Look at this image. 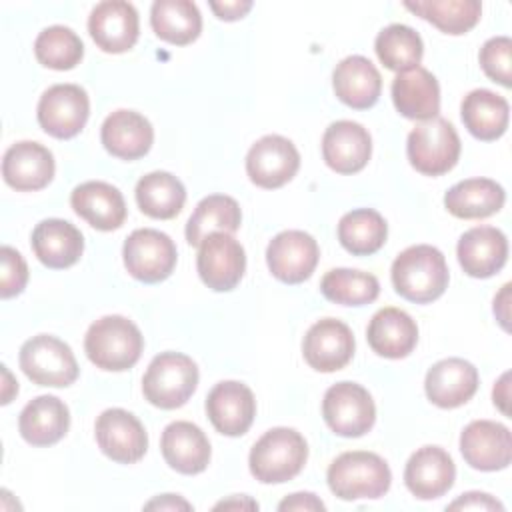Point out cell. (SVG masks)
<instances>
[{
  "label": "cell",
  "mask_w": 512,
  "mask_h": 512,
  "mask_svg": "<svg viewBox=\"0 0 512 512\" xmlns=\"http://www.w3.org/2000/svg\"><path fill=\"white\" fill-rule=\"evenodd\" d=\"M322 416L334 434L358 438L374 426L376 406L364 386L344 380L326 390L322 400Z\"/></svg>",
  "instance_id": "8"
},
{
  "label": "cell",
  "mask_w": 512,
  "mask_h": 512,
  "mask_svg": "<svg viewBox=\"0 0 512 512\" xmlns=\"http://www.w3.org/2000/svg\"><path fill=\"white\" fill-rule=\"evenodd\" d=\"M506 202L504 188L490 178H468L444 194L446 210L462 220L488 218Z\"/></svg>",
  "instance_id": "33"
},
{
  "label": "cell",
  "mask_w": 512,
  "mask_h": 512,
  "mask_svg": "<svg viewBox=\"0 0 512 512\" xmlns=\"http://www.w3.org/2000/svg\"><path fill=\"white\" fill-rule=\"evenodd\" d=\"M70 428V410L56 396H36L18 418L20 436L32 446H52L66 436Z\"/></svg>",
  "instance_id": "31"
},
{
  "label": "cell",
  "mask_w": 512,
  "mask_h": 512,
  "mask_svg": "<svg viewBox=\"0 0 512 512\" xmlns=\"http://www.w3.org/2000/svg\"><path fill=\"white\" fill-rule=\"evenodd\" d=\"M460 452L474 470H504L512 460V434L500 422L474 420L460 434Z\"/></svg>",
  "instance_id": "16"
},
{
  "label": "cell",
  "mask_w": 512,
  "mask_h": 512,
  "mask_svg": "<svg viewBox=\"0 0 512 512\" xmlns=\"http://www.w3.org/2000/svg\"><path fill=\"white\" fill-rule=\"evenodd\" d=\"M404 8L452 36L472 30L482 14V4L478 0H418L404 2Z\"/></svg>",
  "instance_id": "38"
},
{
  "label": "cell",
  "mask_w": 512,
  "mask_h": 512,
  "mask_svg": "<svg viewBox=\"0 0 512 512\" xmlns=\"http://www.w3.org/2000/svg\"><path fill=\"white\" fill-rule=\"evenodd\" d=\"M70 206L92 228L102 232L116 230L126 220V202L122 192L102 180L78 184L70 194Z\"/></svg>",
  "instance_id": "24"
},
{
  "label": "cell",
  "mask_w": 512,
  "mask_h": 512,
  "mask_svg": "<svg viewBox=\"0 0 512 512\" xmlns=\"http://www.w3.org/2000/svg\"><path fill=\"white\" fill-rule=\"evenodd\" d=\"M36 60L52 70H72L84 56L80 36L68 26H48L34 42Z\"/></svg>",
  "instance_id": "41"
},
{
  "label": "cell",
  "mask_w": 512,
  "mask_h": 512,
  "mask_svg": "<svg viewBox=\"0 0 512 512\" xmlns=\"http://www.w3.org/2000/svg\"><path fill=\"white\" fill-rule=\"evenodd\" d=\"M448 510H504V506L486 492H466L448 504Z\"/></svg>",
  "instance_id": "44"
},
{
  "label": "cell",
  "mask_w": 512,
  "mask_h": 512,
  "mask_svg": "<svg viewBox=\"0 0 512 512\" xmlns=\"http://www.w3.org/2000/svg\"><path fill=\"white\" fill-rule=\"evenodd\" d=\"M510 56H512V40L508 36H494L486 40L478 54L484 74L490 80L502 84L504 88L512 86Z\"/></svg>",
  "instance_id": "42"
},
{
  "label": "cell",
  "mask_w": 512,
  "mask_h": 512,
  "mask_svg": "<svg viewBox=\"0 0 512 512\" xmlns=\"http://www.w3.org/2000/svg\"><path fill=\"white\" fill-rule=\"evenodd\" d=\"M20 368L38 386L64 388L78 378V362L72 348L56 336L38 334L20 348Z\"/></svg>",
  "instance_id": "7"
},
{
  "label": "cell",
  "mask_w": 512,
  "mask_h": 512,
  "mask_svg": "<svg viewBox=\"0 0 512 512\" xmlns=\"http://www.w3.org/2000/svg\"><path fill=\"white\" fill-rule=\"evenodd\" d=\"M454 478V460L440 446L418 448L404 468V484L418 500H436L444 496L452 488Z\"/></svg>",
  "instance_id": "19"
},
{
  "label": "cell",
  "mask_w": 512,
  "mask_h": 512,
  "mask_svg": "<svg viewBox=\"0 0 512 512\" xmlns=\"http://www.w3.org/2000/svg\"><path fill=\"white\" fill-rule=\"evenodd\" d=\"M332 86L342 104L354 110H366L380 98L382 76L368 58L354 54L336 64L332 72Z\"/></svg>",
  "instance_id": "26"
},
{
  "label": "cell",
  "mask_w": 512,
  "mask_h": 512,
  "mask_svg": "<svg viewBox=\"0 0 512 512\" xmlns=\"http://www.w3.org/2000/svg\"><path fill=\"white\" fill-rule=\"evenodd\" d=\"M150 24L156 36L168 44L186 46L202 32V16L190 0H156L150 8Z\"/></svg>",
  "instance_id": "34"
},
{
  "label": "cell",
  "mask_w": 512,
  "mask_h": 512,
  "mask_svg": "<svg viewBox=\"0 0 512 512\" xmlns=\"http://www.w3.org/2000/svg\"><path fill=\"white\" fill-rule=\"evenodd\" d=\"M2 176L18 192L42 190L54 178V156L38 142H16L4 152Z\"/></svg>",
  "instance_id": "21"
},
{
  "label": "cell",
  "mask_w": 512,
  "mask_h": 512,
  "mask_svg": "<svg viewBox=\"0 0 512 512\" xmlns=\"http://www.w3.org/2000/svg\"><path fill=\"white\" fill-rule=\"evenodd\" d=\"M278 510L280 512H286V510H326V506L312 492H296V494H290L288 498H284L278 504Z\"/></svg>",
  "instance_id": "45"
},
{
  "label": "cell",
  "mask_w": 512,
  "mask_h": 512,
  "mask_svg": "<svg viewBox=\"0 0 512 512\" xmlns=\"http://www.w3.org/2000/svg\"><path fill=\"white\" fill-rule=\"evenodd\" d=\"M138 208L156 220H170L178 216L186 202L184 184L170 172L156 170L142 176L136 184Z\"/></svg>",
  "instance_id": "35"
},
{
  "label": "cell",
  "mask_w": 512,
  "mask_h": 512,
  "mask_svg": "<svg viewBox=\"0 0 512 512\" xmlns=\"http://www.w3.org/2000/svg\"><path fill=\"white\" fill-rule=\"evenodd\" d=\"M100 140L108 154L120 160H138L148 154L154 142V128L134 110H116L106 116Z\"/></svg>",
  "instance_id": "27"
},
{
  "label": "cell",
  "mask_w": 512,
  "mask_h": 512,
  "mask_svg": "<svg viewBox=\"0 0 512 512\" xmlns=\"http://www.w3.org/2000/svg\"><path fill=\"white\" fill-rule=\"evenodd\" d=\"M424 390L438 408H458L476 394L478 370L464 358H444L426 372Z\"/></svg>",
  "instance_id": "23"
},
{
  "label": "cell",
  "mask_w": 512,
  "mask_h": 512,
  "mask_svg": "<svg viewBox=\"0 0 512 512\" xmlns=\"http://www.w3.org/2000/svg\"><path fill=\"white\" fill-rule=\"evenodd\" d=\"M160 450L166 464L186 476L200 474L210 462V442L200 426L176 420L170 422L160 438Z\"/></svg>",
  "instance_id": "25"
},
{
  "label": "cell",
  "mask_w": 512,
  "mask_h": 512,
  "mask_svg": "<svg viewBox=\"0 0 512 512\" xmlns=\"http://www.w3.org/2000/svg\"><path fill=\"white\" fill-rule=\"evenodd\" d=\"M214 508H216V510H218V508H258V504L252 502V500H248V498L244 496V498H240V500H238V498H236V500H226V502L222 500V502H218Z\"/></svg>",
  "instance_id": "50"
},
{
  "label": "cell",
  "mask_w": 512,
  "mask_h": 512,
  "mask_svg": "<svg viewBox=\"0 0 512 512\" xmlns=\"http://www.w3.org/2000/svg\"><path fill=\"white\" fill-rule=\"evenodd\" d=\"M460 138L446 118L418 122L406 140V154L412 168L426 176L450 172L460 158Z\"/></svg>",
  "instance_id": "6"
},
{
  "label": "cell",
  "mask_w": 512,
  "mask_h": 512,
  "mask_svg": "<svg viewBox=\"0 0 512 512\" xmlns=\"http://www.w3.org/2000/svg\"><path fill=\"white\" fill-rule=\"evenodd\" d=\"M508 376H510V374L504 372L502 378L498 380V384L494 386V392H492L494 404H496V406L502 410V414H506V416L510 414V412H508V384H506V382H508Z\"/></svg>",
  "instance_id": "49"
},
{
  "label": "cell",
  "mask_w": 512,
  "mask_h": 512,
  "mask_svg": "<svg viewBox=\"0 0 512 512\" xmlns=\"http://www.w3.org/2000/svg\"><path fill=\"white\" fill-rule=\"evenodd\" d=\"M320 248L316 240L302 230H284L276 234L266 248V264L272 276L284 284L308 280L318 264Z\"/></svg>",
  "instance_id": "14"
},
{
  "label": "cell",
  "mask_w": 512,
  "mask_h": 512,
  "mask_svg": "<svg viewBox=\"0 0 512 512\" xmlns=\"http://www.w3.org/2000/svg\"><path fill=\"white\" fill-rule=\"evenodd\" d=\"M144 350V338L138 326L118 314L102 316L90 324L84 336V352L88 360L108 372L132 368Z\"/></svg>",
  "instance_id": "2"
},
{
  "label": "cell",
  "mask_w": 512,
  "mask_h": 512,
  "mask_svg": "<svg viewBox=\"0 0 512 512\" xmlns=\"http://www.w3.org/2000/svg\"><path fill=\"white\" fill-rule=\"evenodd\" d=\"M90 100L82 86L78 84H54L38 100L36 116L40 128L58 138H74L88 120Z\"/></svg>",
  "instance_id": "10"
},
{
  "label": "cell",
  "mask_w": 512,
  "mask_h": 512,
  "mask_svg": "<svg viewBox=\"0 0 512 512\" xmlns=\"http://www.w3.org/2000/svg\"><path fill=\"white\" fill-rule=\"evenodd\" d=\"M94 436L102 454L118 464H134L148 450V434L142 422L124 408L104 410L96 418Z\"/></svg>",
  "instance_id": "12"
},
{
  "label": "cell",
  "mask_w": 512,
  "mask_h": 512,
  "mask_svg": "<svg viewBox=\"0 0 512 512\" xmlns=\"http://www.w3.org/2000/svg\"><path fill=\"white\" fill-rule=\"evenodd\" d=\"M462 270L472 278H490L508 260L506 234L494 226H474L466 230L456 246Z\"/></svg>",
  "instance_id": "22"
},
{
  "label": "cell",
  "mask_w": 512,
  "mask_h": 512,
  "mask_svg": "<svg viewBox=\"0 0 512 512\" xmlns=\"http://www.w3.org/2000/svg\"><path fill=\"white\" fill-rule=\"evenodd\" d=\"M392 102L396 110L410 120H430L440 112V86L436 76L418 66L392 80Z\"/></svg>",
  "instance_id": "30"
},
{
  "label": "cell",
  "mask_w": 512,
  "mask_h": 512,
  "mask_svg": "<svg viewBox=\"0 0 512 512\" xmlns=\"http://www.w3.org/2000/svg\"><path fill=\"white\" fill-rule=\"evenodd\" d=\"M198 386V366L182 352H160L142 378L144 398L162 410L184 406Z\"/></svg>",
  "instance_id": "5"
},
{
  "label": "cell",
  "mask_w": 512,
  "mask_h": 512,
  "mask_svg": "<svg viewBox=\"0 0 512 512\" xmlns=\"http://www.w3.org/2000/svg\"><path fill=\"white\" fill-rule=\"evenodd\" d=\"M300 168L296 146L278 134L256 140L246 154V174L252 184L274 190L290 182Z\"/></svg>",
  "instance_id": "13"
},
{
  "label": "cell",
  "mask_w": 512,
  "mask_h": 512,
  "mask_svg": "<svg viewBox=\"0 0 512 512\" xmlns=\"http://www.w3.org/2000/svg\"><path fill=\"white\" fill-rule=\"evenodd\" d=\"M366 340L378 356L390 360L406 358L416 348L418 326L412 316L400 308H380L366 328Z\"/></svg>",
  "instance_id": "29"
},
{
  "label": "cell",
  "mask_w": 512,
  "mask_h": 512,
  "mask_svg": "<svg viewBox=\"0 0 512 512\" xmlns=\"http://www.w3.org/2000/svg\"><path fill=\"white\" fill-rule=\"evenodd\" d=\"M0 262H2V272H0V296L2 298H12L18 296L28 282V266L22 254L10 246L0 248Z\"/></svg>",
  "instance_id": "43"
},
{
  "label": "cell",
  "mask_w": 512,
  "mask_h": 512,
  "mask_svg": "<svg viewBox=\"0 0 512 512\" xmlns=\"http://www.w3.org/2000/svg\"><path fill=\"white\" fill-rule=\"evenodd\" d=\"M242 212L234 198L212 194L202 198L186 222V240L190 246H200L212 232L232 234L240 228Z\"/></svg>",
  "instance_id": "36"
},
{
  "label": "cell",
  "mask_w": 512,
  "mask_h": 512,
  "mask_svg": "<svg viewBox=\"0 0 512 512\" xmlns=\"http://www.w3.org/2000/svg\"><path fill=\"white\" fill-rule=\"evenodd\" d=\"M354 334L342 320L322 318L314 322L304 340L302 356L310 368L318 372H336L354 356Z\"/></svg>",
  "instance_id": "15"
},
{
  "label": "cell",
  "mask_w": 512,
  "mask_h": 512,
  "mask_svg": "<svg viewBox=\"0 0 512 512\" xmlns=\"http://www.w3.org/2000/svg\"><path fill=\"white\" fill-rule=\"evenodd\" d=\"M388 236V224L372 208L346 212L338 222V240L352 256H370L378 252Z\"/></svg>",
  "instance_id": "37"
},
{
  "label": "cell",
  "mask_w": 512,
  "mask_h": 512,
  "mask_svg": "<svg viewBox=\"0 0 512 512\" xmlns=\"http://www.w3.org/2000/svg\"><path fill=\"white\" fill-rule=\"evenodd\" d=\"M196 270L200 280L214 292L236 288L246 270L242 244L226 232H212L198 246Z\"/></svg>",
  "instance_id": "11"
},
{
  "label": "cell",
  "mask_w": 512,
  "mask_h": 512,
  "mask_svg": "<svg viewBox=\"0 0 512 512\" xmlns=\"http://www.w3.org/2000/svg\"><path fill=\"white\" fill-rule=\"evenodd\" d=\"M374 50L378 60L392 72H408L418 68L424 44L418 32L406 24H390L376 36Z\"/></svg>",
  "instance_id": "39"
},
{
  "label": "cell",
  "mask_w": 512,
  "mask_h": 512,
  "mask_svg": "<svg viewBox=\"0 0 512 512\" xmlns=\"http://www.w3.org/2000/svg\"><path fill=\"white\" fill-rule=\"evenodd\" d=\"M460 116L474 138L490 142L506 132L510 106L504 96L486 88H476L464 96Z\"/></svg>",
  "instance_id": "32"
},
{
  "label": "cell",
  "mask_w": 512,
  "mask_h": 512,
  "mask_svg": "<svg viewBox=\"0 0 512 512\" xmlns=\"http://www.w3.org/2000/svg\"><path fill=\"white\" fill-rule=\"evenodd\" d=\"M146 510H152V508H158V510H190L192 506L182 500L178 494H162L154 500H150L146 506Z\"/></svg>",
  "instance_id": "47"
},
{
  "label": "cell",
  "mask_w": 512,
  "mask_h": 512,
  "mask_svg": "<svg viewBox=\"0 0 512 512\" xmlns=\"http://www.w3.org/2000/svg\"><path fill=\"white\" fill-rule=\"evenodd\" d=\"M372 154L370 132L352 120L332 122L322 136V158L338 174L360 172Z\"/></svg>",
  "instance_id": "20"
},
{
  "label": "cell",
  "mask_w": 512,
  "mask_h": 512,
  "mask_svg": "<svg viewBox=\"0 0 512 512\" xmlns=\"http://www.w3.org/2000/svg\"><path fill=\"white\" fill-rule=\"evenodd\" d=\"M206 414L220 434L242 436L256 416L254 394L242 382L222 380L206 396Z\"/></svg>",
  "instance_id": "18"
},
{
  "label": "cell",
  "mask_w": 512,
  "mask_h": 512,
  "mask_svg": "<svg viewBox=\"0 0 512 512\" xmlns=\"http://www.w3.org/2000/svg\"><path fill=\"white\" fill-rule=\"evenodd\" d=\"M210 8L212 12L220 18V20H226V22H232V20H238V18H244L248 14V10L252 8V2L250 0H234V2H210Z\"/></svg>",
  "instance_id": "46"
},
{
  "label": "cell",
  "mask_w": 512,
  "mask_h": 512,
  "mask_svg": "<svg viewBox=\"0 0 512 512\" xmlns=\"http://www.w3.org/2000/svg\"><path fill=\"white\" fill-rule=\"evenodd\" d=\"M30 244L36 258L52 270L70 268L84 252L82 232L62 218H46L38 222L32 230Z\"/></svg>",
  "instance_id": "28"
},
{
  "label": "cell",
  "mask_w": 512,
  "mask_h": 512,
  "mask_svg": "<svg viewBox=\"0 0 512 512\" xmlns=\"http://www.w3.org/2000/svg\"><path fill=\"white\" fill-rule=\"evenodd\" d=\"M326 480L332 494L340 500H376L388 492L392 472L382 456L366 450H352L332 460Z\"/></svg>",
  "instance_id": "4"
},
{
  "label": "cell",
  "mask_w": 512,
  "mask_h": 512,
  "mask_svg": "<svg viewBox=\"0 0 512 512\" xmlns=\"http://www.w3.org/2000/svg\"><path fill=\"white\" fill-rule=\"evenodd\" d=\"M88 32L100 50L122 54L138 40V12L130 2L104 0L92 8L88 16Z\"/></svg>",
  "instance_id": "17"
},
{
  "label": "cell",
  "mask_w": 512,
  "mask_h": 512,
  "mask_svg": "<svg viewBox=\"0 0 512 512\" xmlns=\"http://www.w3.org/2000/svg\"><path fill=\"white\" fill-rule=\"evenodd\" d=\"M122 256L132 278L144 284H156L172 274L178 252L168 234L154 228H138L126 238Z\"/></svg>",
  "instance_id": "9"
},
{
  "label": "cell",
  "mask_w": 512,
  "mask_h": 512,
  "mask_svg": "<svg viewBox=\"0 0 512 512\" xmlns=\"http://www.w3.org/2000/svg\"><path fill=\"white\" fill-rule=\"evenodd\" d=\"M508 292H510V284H504L500 294L494 298V314L498 316L504 330H508Z\"/></svg>",
  "instance_id": "48"
},
{
  "label": "cell",
  "mask_w": 512,
  "mask_h": 512,
  "mask_svg": "<svg viewBox=\"0 0 512 512\" xmlns=\"http://www.w3.org/2000/svg\"><path fill=\"white\" fill-rule=\"evenodd\" d=\"M394 290L408 302L428 304L448 288V266L444 254L430 244H416L402 250L392 262Z\"/></svg>",
  "instance_id": "1"
},
{
  "label": "cell",
  "mask_w": 512,
  "mask_h": 512,
  "mask_svg": "<svg viewBox=\"0 0 512 512\" xmlns=\"http://www.w3.org/2000/svg\"><path fill=\"white\" fill-rule=\"evenodd\" d=\"M308 460L304 436L286 426L270 428L252 446L248 466L252 476L262 484H282L300 474Z\"/></svg>",
  "instance_id": "3"
},
{
  "label": "cell",
  "mask_w": 512,
  "mask_h": 512,
  "mask_svg": "<svg viewBox=\"0 0 512 512\" xmlns=\"http://www.w3.org/2000/svg\"><path fill=\"white\" fill-rule=\"evenodd\" d=\"M320 292L326 300L342 306H366L380 294V282L374 274L334 268L328 270L320 282Z\"/></svg>",
  "instance_id": "40"
}]
</instances>
